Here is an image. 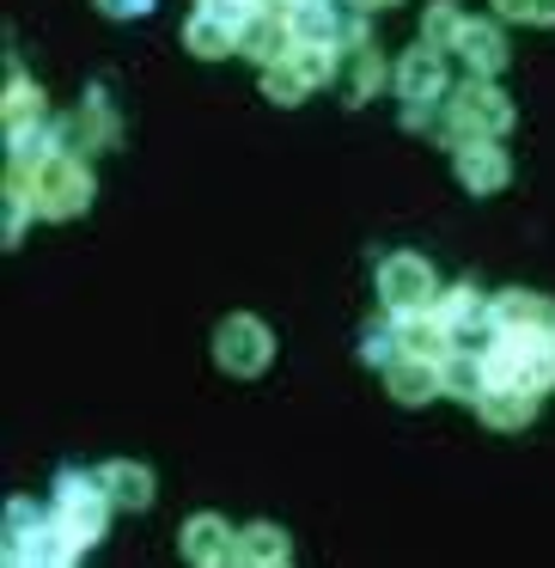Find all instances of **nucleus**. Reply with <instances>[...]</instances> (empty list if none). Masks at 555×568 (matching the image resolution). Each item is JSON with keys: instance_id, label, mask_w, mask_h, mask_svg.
Wrapping results in <instances>:
<instances>
[{"instance_id": "nucleus-1", "label": "nucleus", "mask_w": 555, "mask_h": 568, "mask_svg": "<svg viewBox=\"0 0 555 568\" xmlns=\"http://www.w3.org/2000/svg\"><path fill=\"white\" fill-rule=\"evenodd\" d=\"M482 361H489V385H513L531 397L555 392V336L543 331H494Z\"/></svg>"}, {"instance_id": "nucleus-2", "label": "nucleus", "mask_w": 555, "mask_h": 568, "mask_svg": "<svg viewBox=\"0 0 555 568\" xmlns=\"http://www.w3.org/2000/svg\"><path fill=\"white\" fill-rule=\"evenodd\" d=\"M445 111H452V153L470 148V141H501L506 129H513V99L482 74H470L464 87H452Z\"/></svg>"}, {"instance_id": "nucleus-3", "label": "nucleus", "mask_w": 555, "mask_h": 568, "mask_svg": "<svg viewBox=\"0 0 555 568\" xmlns=\"http://www.w3.org/2000/svg\"><path fill=\"white\" fill-rule=\"evenodd\" d=\"M111 507H116L111 489H104V477H92V470H62V477H55V507L50 514L74 531L80 550H92V544L111 531Z\"/></svg>"}, {"instance_id": "nucleus-4", "label": "nucleus", "mask_w": 555, "mask_h": 568, "mask_svg": "<svg viewBox=\"0 0 555 568\" xmlns=\"http://www.w3.org/2000/svg\"><path fill=\"white\" fill-rule=\"evenodd\" d=\"M92 172L86 160H74V153H55V160H43L38 172H31V202H38V221H74V214L92 209Z\"/></svg>"}, {"instance_id": "nucleus-5", "label": "nucleus", "mask_w": 555, "mask_h": 568, "mask_svg": "<svg viewBox=\"0 0 555 568\" xmlns=\"http://www.w3.org/2000/svg\"><path fill=\"white\" fill-rule=\"evenodd\" d=\"M379 300H384V312H397V318H409V312H433L440 306V275H433L428 257L397 251V257L379 263Z\"/></svg>"}, {"instance_id": "nucleus-6", "label": "nucleus", "mask_w": 555, "mask_h": 568, "mask_svg": "<svg viewBox=\"0 0 555 568\" xmlns=\"http://www.w3.org/2000/svg\"><path fill=\"white\" fill-rule=\"evenodd\" d=\"M214 361H220V373H233V379H257V373H269V361H275L269 324L250 318V312L220 318V331H214Z\"/></svg>"}, {"instance_id": "nucleus-7", "label": "nucleus", "mask_w": 555, "mask_h": 568, "mask_svg": "<svg viewBox=\"0 0 555 568\" xmlns=\"http://www.w3.org/2000/svg\"><path fill=\"white\" fill-rule=\"evenodd\" d=\"M391 87L403 104H445L452 99V80H445V55L428 50V43H415V50L397 55L391 68Z\"/></svg>"}, {"instance_id": "nucleus-8", "label": "nucleus", "mask_w": 555, "mask_h": 568, "mask_svg": "<svg viewBox=\"0 0 555 568\" xmlns=\"http://www.w3.org/2000/svg\"><path fill=\"white\" fill-rule=\"evenodd\" d=\"M116 141H123V123H116V111L104 104V92H86V104H80L74 116H62V153H74V160L111 153Z\"/></svg>"}, {"instance_id": "nucleus-9", "label": "nucleus", "mask_w": 555, "mask_h": 568, "mask_svg": "<svg viewBox=\"0 0 555 568\" xmlns=\"http://www.w3.org/2000/svg\"><path fill=\"white\" fill-rule=\"evenodd\" d=\"M440 312L445 324H452V336H458V348H476L482 336H494V300L482 294L476 282H458V287H445L440 294Z\"/></svg>"}, {"instance_id": "nucleus-10", "label": "nucleus", "mask_w": 555, "mask_h": 568, "mask_svg": "<svg viewBox=\"0 0 555 568\" xmlns=\"http://www.w3.org/2000/svg\"><path fill=\"white\" fill-rule=\"evenodd\" d=\"M452 165H458V184L470 196H494V190L513 184V160H506L501 141H470V148L452 153Z\"/></svg>"}, {"instance_id": "nucleus-11", "label": "nucleus", "mask_w": 555, "mask_h": 568, "mask_svg": "<svg viewBox=\"0 0 555 568\" xmlns=\"http://www.w3.org/2000/svg\"><path fill=\"white\" fill-rule=\"evenodd\" d=\"M299 38L287 26V13H257L245 31H238V55H250L257 68H275V62H294Z\"/></svg>"}, {"instance_id": "nucleus-12", "label": "nucleus", "mask_w": 555, "mask_h": 568, "mask_svg": "<svg viewBox=\"0 0 555 568\" xmlns=\"http://www.w3.org/2000/svg\"><path fill=\"white\" fill-rule=\"evenodd\" d=\"M494 331H543V336H555V300L531 294V287H506V294H494Z\"/></svg>"}, {"instance_id": "nucleus-13", "label": "nucleus", "mask_w": 555, "mask_h": 568, "mask_svg": "<svg viewBox=\"0 0 555 568\" xmlns=\"http://www.w3.org/2000/svg\"><path fill=\"white\" fill-rule=\"evenodd\" d=\"M458 55H464V68L470 74H482V80H494L506 68V31H501V19H470L464 26V38H458Z\"/></svg>"}, {"instance_id": "nucleus-14", "label": "nucleus", "mask_w": 555, "mask_h": 568, "mask_svg": "<svg viewBox=\"0 0 555 568\" xmlns=\"http://www.w3.org/2000/svg\"><path fill=\"white\" fill-rule=\"evenodd\" d=\"M384 392L397 397V404L421 409L440 397V361H415V355H397L391 367H384Z\"/></svg>"}, {"instance_id": "nucleus-15", "label": "nucleus", "mask_w": 555, "mask_h": 568, "mask_svg": "<svg viewBox=\"0 0 555 568\" xmlns=\"http://www.w3.org/2000/svg\"><path fill=\"white\" fill-rule=\"evenodd\" d=\"M99 477H104V489H111V501L123 507V514H147L153 495H160V483H153V470L141 465V458H111Z\"/></svg>"}, {"instance_id": "nucleus-16", "label": "nucleus", "mask_w": 555, "mask_h": 568, "mask_svg": "<svg viewBox=\"0 0 555 568\" xmlns=\"http://www.w3.org/2000/svg\"><path fill=\"white\" fill-rule=\"evenodd\" d=\"M397 336H403V355H415V361H445L458 348L452 324H445L440 312H409V318H397Z\"/></svg>"}, {"instance_id": "nucleus-17", "label": "nucleus", "mask_w": 555, "mask_h": 568, "mask_svg": "<svg viewBox=\"0 0 555 568\" xmlns=\"http://www.w3.org/2000/svg\"><path fill=\"white\" fill-rule=\"evenodd\" d=\"M440 392L458 397V404H482L489 397V361H482V348H452L440 361Z\"/></svg>"}, {"instance_id": "nucleus-18", "label": "nucleus", "mask_w": 555, "mask_h": 568, "mask_svg": "<svg viewBox=\"0 0 555 568\" xmlns=\"http://www.w3.org/2000/svg\"><path fill=\"white\" fill-rule=\"evenodd\" d=\"M537 404H543V397H531V392H513V385H489V397L476 404V416L489 422L494 434H525L531 422H537Z\"/></svg>"}, {"instance_id": "nucleus-19", "label": "nucleus", "mask_w": 555, "mask_h": 568, "mask_svg": "<svg viewBox=\"0 0 555 568\" xmlns=\"http://www.w3.org/2000/svg\"><path fill=\"white\" fill-rule=\"evenodd\" d=\"M342 19H348V0H299L287 26H294L299 43H336L342 50Z\"/></svg>"}, {"instance_id": "nucleus-20", "label": "nucleus", "mask_w": 555, "mask_h": 568, "mask_svg": "<svg viewBox=\"0 0 555 568\" xmlns=\"http://www.w3.org/2000/svg\"><path fill=\"white\" fill-rule=\"evenodd\" d=\"M336 87H342L348 104H367V99H379V92L391 87V68L379 62V50H348V55H342V74H336Z\"/></svg>"}, {"instance_id": "nucleus-21", "label": "nucleus", "mask_w": 555, "mask_h": 568, "mask_svg": "<svg viewBox=\"0 0 555 568\" xmlns=\"http://www.w3.org/2000/svg\"><path fill=\"white\" fill-rule=\"evenodd\" d=\"M177 544H184V556H189V562H208V556L233 550V544H238V531L226 526L220 514H189V519H184V531H177Z\"/></svg>"}, {"instance_id": "nucleus-22", "label": "nucleus", "mask_w": 555, "mask_h": 568, "mask_svg": "<svg viewBox=\"0 0 555 568\" xmlns=\"http://www.w3.org/2000/svg\"><path fill=\"white\" fill-rule=\"evenodd\" d=\"M0 116H7V135H13V129H31V123H50V111H43V92L31 87V80L19 74L13 62H7V99H0Z\"/></svg>"}, {"instance_id": "nucleus-23", "label": "nucleus", "mask_w": 555, "mask_h": 568, "mask_svg": "<svg viewBox=\"0 0 555 568\" xmlns=\"http://www.w3.org/2000/svg\"><path fill=\"white\" fill-rule=\"evenodd\" d=\"M184 50L196 55V62H220V55H238V31L220 26V19H208V13H189Z\"/></svg>"}, {"instance_id": "nucleus-24", "label": "nucleus", "mask_w": 555, "mask_h": 568, "mask_svg": "<svg viewBox=\"0 0 555 568\" xmlns=\"http://www.w3.org/2000/svg\"><path fill=\"white\" fill-rule=\"evenodd\" d=\"M238 550L250 556V568L294 562V544H287V531L275 526V519H257V526H245V531H238Z\"/></svg>"}, {"instance_id": "nucleus-25", "label": "nucleus", "mask_w": 555, "mask_h": 568, "mask_svg": "<svg viewBox=\"0 0 555 568\" xmlns=\"http://www.w3.org/2000/svg\"><path fill=\"white\" fill-rule=\"evenodd\" d=\"M464 26H470V19L458 13L452 0H433L428 13H421V43L445 55V50H458V38H464Z\"/></svg>"}, {"instance_id": "nucleus-26", "label": "nucleus", "mask_w": 555, "mask_h": 568, "mask_svg": "<svg viewBox=\"0 0 555 568\" xmlns=\"http://www.w3.org/2000/svg\"><path fill=\"white\" fill-rule=\"evenodd\" d=\"M263 99L281 104V111H294V104L311 99V87H306V74H299L294 62H275V68H263Z\"/></svg>"}, {"instance_id": "nucleus-27", "label": "nucleus", "mask_w": 555, "mask_h": 568, "mask_svg": "<svg viewBox=\"0 0 555 568\" xmlns=\"http://www.w3.org/2000/svg\"><path fill=\"white\" fill-rule=\"evenodd\" d=\"M294 68L306 74V87H330V80L342 74V50H336V43H299Z\"/></svg>"}, {"instance_id": "nucleus-28", "label": "nucleus", "mask_w": 555, "mask_h": 568, "mask_svg": "<svg viewBox=\"0 0 555 568\" xmlns=\"http://www.w3.org/2000/svg\"><path fill=\"white\" fill-rule=\"evenodd\" d=\"M360 355L372 361V367H391L397 355H403V336H397V318L384 312V318H372L367 331H360Z\"/></svg>"}, {"instance_id": "nucleus-29", "label": "nucleus", "mask_w": 555, "mask_h": 568, "mask_svg": "<svg viewBox=\"0 0 555 568\" xmlns=\"http://www.w3.org/2000/svg\"><path fill=\"white\" fill-rule=\"evenodd\" d=\"M403 129L409 135H433L440 148H452V111H445V104H403Z\"/></svg>"}, {"instance_id": "nucleus-30", "label": "nucleus", "mask_w": 555, "mask_h": 568, "mask_svg": "<svg viewBox=\"0 0 555 568\" xmlns=\"http://www.w3.org/2000/svg\"><path fill=\"white\" fill-rule=\"evenodd\" d=\"M196 13H208V19H220V26L245 31L250 19L263 13V0H196Z\"/></svg>"}, {"instance_id": "nucleus-31", "label": "nucleus", "mask_w": 555, "mask_h": 568, "mask_svg": "<svg viewBox=\"0 0 555 568\" xmlns=\"http://www.w3.org/2000/svg\"><path fill=\"white\" fill-rule=\"evenodd\" d=\"M104 19H147L153 13V0H92Z\"/></svg>"}, {"instance_id": "nucleus-32", "label": "nucleus", "mask_w": 555, "mask_h": 568, "mask_svg": "<svg viewBox=\"0 0 555 568\" xmlns=\"http://www.w3.org/2000/svg\"><path fill=\"white\" fill-rule=\"evenodd\" d=\"M494 19H506V26H531V0H494Z\"/></svg>"}, {"instance_id": "nucleus-33", "label": "nucleus", "mask_w": 555, "mask_h": 568, "mask_svg": "<svg viewBox=\"0 0 555 568\" xmlns=\"http://www.w3.org/2000/svg\"><path fill=\"white\" fill-rule=\"evenodd\" d=\"M196 568H250V556H245V550H238V544H233V550L208 556V562H196Z\"/></svg>"}, {"instance_id": "nucleus-34", "label": "nucleus", "mask_w": 555, "mask_h": 568, "mask_svg": "<svg viewBox=\"0 0 555 568\" xmlns=\"http://www.w3.org/2000/svg\"><path fill=\"white\" fill-rule=\"evenodd\" d=\"M531 26H555V0H531Z\"/></svg>"}, {"instance_id": "nucleus-35", "label": "nucleus", "mask_w": 555, "mask_h": 568, "mask_svg": "<svg viewBox=\"0 0 555 568\" xmlns=\"http://www.w3.org/2000/svg\"><path fill=\"white\" fill-rule=\"evenodd\" d=\"M360 13H384V7H403V0H354Z\"/></svg>"}, {"instance_id": "nucleus-36", "label": "nucleus", "mask_w": 555, "mask_h": 568, "mask_svg": "<svg viewBox=\"0 0 555 568\" xmlns=\"http://www.w3.org/2000/svg\"><path fill=\"white\" fill-rule=\"evenodd\" d=\"M299 0H263V13H294Z\"/></svg>"}, {"instance_id": "nucleus-37", "label": "nucleus", "mask_w": 555, "mask_h": 568, "mask_svg": "<svg viewBox=\"0 0 555 568\" xmlns=\"http://www.w3.org/2000/svg\"><path fill=\"white\" fill-rule=\"evenodd\" d=\"M269 568H294V562H269Z\"/></svg>"}]
</instances>
